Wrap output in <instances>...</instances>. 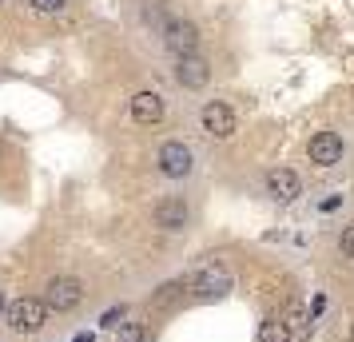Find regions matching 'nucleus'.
I'll return each instance as SVG.
<instances>
[{
    "label": "nucleus",
    "instance_id": "2eb2a0df",
    "mask_svg": "<svg viewBox=\"0 0 354 342\" xmlns=\"http://www.w3.org/2000/svg\"><path fill=\"white\" fill-rule=\"evenodd\" d=\"M338 251H342L346 259H354V223L351 227H342V235H338Z\"/></svg>",
    "mask_w": 354,
    "mask_h": 342
},
{
    "label": "nucleus",
    "instance_id": "dca6fc26",
    "mask_svg": "<svg viewBox=\"0 0 354 342\" xmlns=\"http://www.w3.org/2000/svg\"><path fill=\"white\" fill-rule=\"evenodd\" d=\"M28 4H32L36 12H60L64 8V0H28Z\"/></svg>",
    "mask_w": 354,
    "mask_h": 342
},
{
    "label": "nucleus",
    "instance_id": "f257e3e1",
    "mask_svg": "<svg viewBox=\"0 0 354 342\" xmlns=\"http://www.w3.org/2000/svg\"><path fill=\"white\" fill-rule=\"evenodd\" d=\"M4 323H8L12 334H36L40 326L48 323V303H40V298H17L4 310Z\"/></svg>",
    "mask_w": 354,
    "mask_h": 342
},
{
    "label": "nucleus",
    "instance_id": "f8f14e48",
    "mask_svg": "<svg viewBox=\"0 0 354 342\" xmlns=\"http://www.w3.org/2000/svg\"><path fill=\"white\" fill-rule=\"evenodd\" d=\"M259 342H290L287 323H279V319H267V323H263V330H259Z\"/></svg>",
    "mask_w": 354,
    "mask_h": 342
},
{
    "label": "nucleus",
    "instance_id": "f03ea898",
    "mask_svg": "<svg viewBox=\"0 0 354 342\" xmlns=\"http://www.w3.org/2000/svg\"><path fill=\"white\" fill-rule=\"evenodd\" d=\"M163 44H167V52H171L176 60L195 56V48H199V28H195L192 20H171V24L163 28Z\"/></svg>",
    "mask_w": 354,
    "mask_h": 342
},
{
    "label": "nucleus",
    "instance_id": "6ab92c4d",
    "mask_svg": "<svg viewBox=\"0 0 354 342\" xmlns=\"http://www.w3.org/2000/svg\"><path fill=\"white\" fill-rule=\"evenodd\" d=\"M0 310H8V307H4V294H0Z\"/></svg>",
    "mask_w": 354,
    "mask_h": 342
},
{
    "label": "nucleus",
    "instance_id": "0eeeda50",
    "mask_svg": "<svg viewBox=\"0 0 354 342\" xmlns=\"http://www.w3.org/2000/svg\"><path fill=\"white\" fill-rule=\"evenodd\" d=\"M299 191H303L299 171H290V167H271V171H267V196H274L279 203L299 199Z\"/></svg>",
    "mask_w": 354,
    "mask_h": 342
},
{
    "label": "nucleus",
    "instance_id": "a211bd4d",
    "mask_svg": "<svg viewBox=\"0 0 354 342\" xmlns=\"http://www.w3.org/2000/svg\"><path fill=\"white\" fill-rule=\"evenodd\" d=\"M76 342H92V334H76Z\"/></svg>",
    "mask_w": 354,
    "mask_h": 342
},
{
    "label": "nucleus",
    "instance_id": "39448f33",
    "mask_svg": "<svg viewBox=\"0 0 354 342\" xmlns=\"http://www.w3.org/2000/svg\"><path fill=\"white\" fill-rule=\"evenodd\" d=\"M192 147L179 144V140H171V144L160 147V171L167 175V180H183V175H192Z\"/></svg>",
    "mask_w": 354,
    "mask_h": 342
},
{
    "label": "nucleus",
    "instance_id": "7ed1b4c3",
    "mask_svg": "<svg viewBox=\"0 0 354 342\" xmlns=\"http://www.w3.org/2000/svg\"><path fill=\"white\" fill-rule=\"evenodd\" d=\"M80 298H84V287H80V278H72V275H56L48 283V310H56V314H64V310L72 307H80Z\"/></svg>",
    "mask_w": 354,
    "mask_h": 342
},
{
    "label": "nucleus",
    "instance_id": "9d476101",
    "mask_svg": "<svg viewBox=\"0 0 354 342\" xmlns=\"http://www.w3.org/2000/svg\"><path fill=\"white\" fill-rule=\"evenodd\" d=\"M131 120H136V124H160L163 120V96L160 92H136V96H131Z\"/></svg>",
    "mask_w": 354,
    "mask_h": 342
},
{
    "label": "nucleus",
    "instance_id": "ddd939ff",
    "mask_svg": "<svg viewBox=\"0 0 354 342\" xmlns=\"http://www.w3.org/2000/svg\"><path fill=\"white\" fill-rule=\"evenodd\" d=\"M120 342H151V334H147V326L128 323L124 330H120Z\"/></svg>",
    "mask_w": 354,
    "mask_h": 342
},
{
    "label": "nucleus",
    "instance_id": "aec40b11",
    "mask_svg": "<svg viewBox=\"0 0 354 342\" xmlns=\"http://www.w3.org/2000/svg\"><path fill=\"white\" fill-rule=\"evenodd\" d=\"M351 342H354V326H351Z\"/></svg>",
    "mask_w": 354,
    "mask_h": 342
},
{
    "label": "nucleus",
    "instance_id": "9b49d317",
    "mask_svg": "<svg viewBox=\"0 0 354 342\" xmlns=\"http://www.w3.org/2000/svg\"><path fill=\"white\" fill-rule=\"evenodd\" d=\"M176 80L183 84V88H203V84L211 80V68L203 56H183V60H176Z\"/></svg>",
    "mask_w": 354,
    "mask_h": 342
},
{
    "label": "nucleus",
    "instance_id": "f3484780",
    "mask_svg": "<svg viewBox=\"0 0 354 342\" xmlns=\"http://www.w3.org/2000/svg\"><path fill=\"white\" fill-rule=\"evenodd\" d=\"M120 319H124V310H108V314H104V326H115Z\"/></svg>",
    "mask_w": 354,
    "mask_h": 342
},
{
    "label": "nucleus",
    "instance_id": "20e7f679",
    "mask_svg": "<svg viewBox=\"0 0 354 342\" xmlns=\"http://www.w3.org/2000/svg\"><path fill=\"white\" fill-rule=\"evenodd\" d=\"M235 128H239V120H235V112H231V104H223V99L203 104V131H207V135H215V140H231Z\"/></svg>",
    "mask_w": 354,
    "mask_h": 342
},
{
    "label": "nucleus",
    "instance_id": "423d86ee",
    "mask_svg": "<svg viewBox=\"0 0 354 342\" xmlns=\"http://www.w3.org/2000/svg\"><path fill=\"white\" fill-rule=\"evenodd\" d=\"M306 155H310V163H319V167H335V163L342 160V135H338V131H319V135H310Z\"/></svg>",
    "mask_w": 354,
    "mask_h": 342
},
{
    "label": "nucleus",
    "instance_id": "6e6552de",
    "mask_svg": "<svg viewBox=\"0 0 354 342\" xmlns=\"http://www.w3.org/2000/svg\"><path fill=\"white\" fill-rule=\"evenodd\" d=\"M195 291H199V298H223V294L231 291V275H227L219 263H207V267L195 275Z\"/></svg>",
    "mask_w": 354,
    "mask_h": 342
},
{
    "label": "nucleus",
    "instance_id": "1a4fd4ad",
    "mask_svg": "<svg viewBox=\"0 0 354 342\" xmlns=\"http://www.w3.org/2000/svg\"><path fill=\"white\" fill-rule=\"evenodd\" d=\"M156 227H163V231H183V227H187V203H183L179 196L160 199V207H156Z\"/></svg>",
    "mask_w": 354,
    "mask_h": 342
},
{
    "label": "nucleus",
    "instance_id": "4468645a",
    "mask_svg": "<svg viewBox=\"0 0 354 342\" xmlns=\"http://www.w3.org/2000/svg\"><path fill=\"white\" fill-rule=\"evenodd\" d=\"M179 291H183V287H179V283H167V287H160V294H156V298H151V307H167V303H171V298H176Z\"/></svg>",
    "mask_w": 354,
    "mask_h": 342
}]
</instances>
